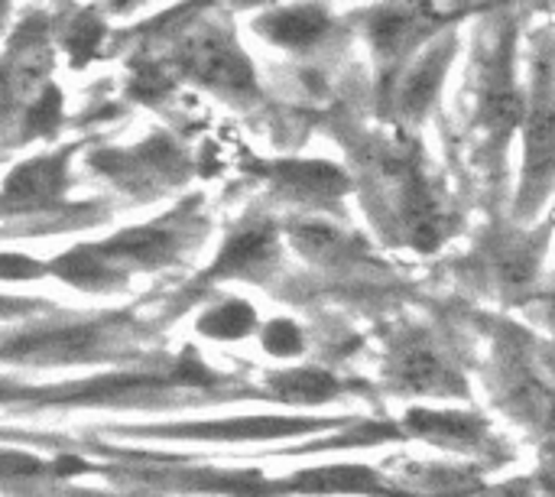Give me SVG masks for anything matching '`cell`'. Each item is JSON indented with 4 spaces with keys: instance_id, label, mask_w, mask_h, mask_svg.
Here are the masks:
<instances>
[{
    "instance_id": "cell-8",
    "label": "cell",
    "mask_w": 555,
    "mask_h": 497,
    "mask_svg": "<svg viewBox=\"0 0 555 497\" xmlns=\"http://www.w3.org/2000/svg\"><path fill=\"white\" fill-rule=\"evenodd\" d=\"M250 326H254V313L244 303H224L202 319L205 335H215V339H241L250 332Z\"/></svg>"
},
{
    "instance_id": "cell-5",
    "label": "cell",
    "mask_w": 555,
    "mask_h": 497,
    "mask_svg": "<svg viewBox=\"0 0 555 497\" xmlns=\"http://www.w3.org/2000/svg\"><path fill=\"white\" fill-rule=\"evenodd\" d=\"M65 186V153L62 156H42L26 166H20L7 182V208L16 205H46L59 199Z\"/></svg>"
},
{
    "instance_id": "cell-7",
    "label": "cell",
    "mask_w": 555,
    "mask_h": 497,
    "mask_svg": "<svg viewBox=\"0 0 555 497\" xmlns=\"http://www.w3.org/2000/svg\"><path fill=\"white\" fill-rule=\"evenodd\" d=\"M276 257V234L270 225L241 228L218 257L215 273H257Z\"/></svg>"
},
{
    "instance_id": "cell-9",
    "label": "cell",
    "mask_w": 555,
    "mask_h": 497,
    "mask_svg": "<svg viewBox=\"0 0 555 497\" xmlns=\"http://www.w3.org/2000/svg\"><path fill=\"white\" fill-rule=\"evenodd\" d=\"M101 39H104V23H101L98 16H91V13L75 16V20L68 23V29H65V46L72 49V55H75L78 62L91 59V55L98 52Z\"/></svg>"
},
{
    "instance_id": "cell-14",
    "label": "cell",
    "mask_w": 555,
    "mask_h": 497,
    "mask_svg": "<svg viewBox=\"0 0 555 497\" xmlns=\"http://www.w3.org/2000/svg\"><path fill=\"white\" fill-rule=\"evenodd\" d=\"M237 3H257V0H237Z\"/></svg>"
},
{
    "instance_id": "cell-6",
    "label": "cell",
    "mask_w": 555,
    "mask_h": 497,
    "mask_svg": "<svg viewBox=\"0 0 555 497\" xmlns=\"http://www.w3.org/2000/svg\"><path fill=\"white\" fill-rule=\"evenodd\" d=\"M449 62H452V42L436 46L429 55H423V59L406 72V78L400 81V91H397V104H400L403 114L420 117V114L433 104V98H436V91H439V85H442V78H446Z\"/></svg>"
},
{
    "instance_id": "cell-13",
    "label": "cell",
    "mask_w": 555,
    "mask_h": 497,
    "mask_svg": "<svg viewBox=\"0 0 555 497\" xmlns=\"http://www.w3.org/2000/svg\"><path fill=\"white\" fill-rule=\"evenodd\" d=\"M55 111H59V91H46L42 101L29 111V124L33 130H46L52 120H55Z\"/></svg>"
},
{
    "instance_id": "cell-4",
    "label": "cell",
    "mask_w": 555,
    "mask_h": 497,
    "mask_svg": "<svg viewBox=\"0 0 555 497\" xmlns=\"http://www.w3.org/2000/svg\"><path fill=\"white\" fill-rule=\"evenodd\" d=\"M254 29L260 36H267L273 46L309 49V46H315L332 29V16H328L325 3H319V0L293 3V7H283V10H273V13L260 16L254 23Z\"/></svg>"
},
{
    "instance_id": "cell-2",
    "label": "cell",
    "mask_w": 555,
    "mask_h": 497,
    "mask_svg": "<svg viewBox=\"0 0 555 497\" xmlns=\"http://www.w3.org/2000/svg\"><path fill=\"white\" fill-rule=\"evenodd\" d=\"M182 68L198 78L202 85H211L218 91L244 94L254 91V68L250 59L241 52L237 39L224 29H198L192 33L179 49Z\"/></svg>"
},
{
    "instance_id": "cell-11",
    "label": "cell",
    "mask_w": 555,
    "mask_h": 497,
    "mask_svg": "<svg viewBox=\"0 0 555 497\" xmlns=\"http://www.w3.org/2000/svg\"><path fill=\"white\" fill-rule=\"evenodd\" d=\"M280 391H283V397H289V400H325V397H332L335 394V381L332 378H325V374H319V371H296V374H283L280 378Z\"/></svg>"
},
{
    "instance_id": "cell-10",
    "label": "cell",
    "mask_w": 555,
    "mask_h": 497,
    "mask_svg": "<svg viewBox=\"0 0 555 497\" xmlns=\"http://www.w3.org/2000/svg\"><path fill=\"white\" fill-rule=\"evenodd\" d=\"M400 378L410 387H439L446 381V368L429 352H406L400 358Z\"/></svg>"
},
{
    "instance_id": "cell-3",
    "label": "cell",
    "mask_w": 555,
    "mask_h": 497,
    "mask_svg": "<svg viewBox=\"0 0 555 497\" xmlns=\"http://www.w3.org/2000/svg\"><path fill=\"white\" fill-rule=\"evenodd\" d=\"M439 26V13L416 0H397L371 13L367 36L374 52L384 62H400L410 49H416Z\"/></svg>"
},
{
    "instance_id": "cell-1",
    "label": "cell",
    "mask_w": 555,
    "mask_h": 497,
    "mask_svg": "<svg viewBox=\"0 0 555 497\" xmlns=\"http://www.w3.org/2000/svg\"><path fill=\"white\" fill-rule=\"evenodd\" d=\"M524 140H527V186L533 189L555 176V49L550 39L537 46Z\"/></svg>"
},
{
    "instance_id": "cell-12",
    "label": "cell",
    "mask_w": 555,
    "mask_h": 497,
    "mask_svg": "<svg viewBox=\"0 0 555 497\" xmlns=\"http://www.w3.org/2000/svg\"><path fill=\"white\" fill-rule=\"evenodd\" d=\"M263 342H267V348H270L273 355H293V352L302 348V339H299L296 326H289V322H273V326L267 329Z\"/></svg>"
}]
</instances>
